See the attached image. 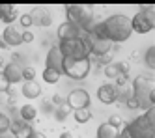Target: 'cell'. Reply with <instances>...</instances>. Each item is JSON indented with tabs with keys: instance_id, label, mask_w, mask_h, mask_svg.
Returning a JSON list of instances; mask_svg holds the SVG:
<instances>
[{
	"instance_id": "obj_1",
	"label": "cell",
	"mask_w": 155,
	"mask_h": 138,
	"mask_svg": "<svg viewBox=\"0 0 155 138\" xmlns=\"http://www.w3.org/2000/svg\"><path fill=\"white\" fill-rule=\"evenodd\" d=\"M103 26L107 32L108 43H124L131 38L133 28H131V17L124 13H114L103 21Z\"/></svg>"
},
{
	"instance_id": "obj_2",
	"label": "cell",
	"mask_w": 155,
	"mask_h": 138,
	"mask_svg": "<svg viewBox=\"0 0 155 138\" xmlns=\"http://www.w3.org/2000/svg\"><path fill=\"white\" fill-rule=\"evenodd\" d=\"M133 97L137 99L138 108L146 112L155 103V78L153 75H138L133 78Z\"/></svg>"
},
{
	"instance_id": "obj_3",
	"label": "cell",
	"mask_w": 155,
	"mask_h": 138,
	"mask_svg": "<svg viewBox=\"0 0 155 138\" xmlns=\"http://www.w3.org/2000/svg\"><path fill=\"white\" fill-rule=\"evenodd\" d=\"M65 17L68 22L79 26L82 34H88L94 26V9L90 6H82V4H71L65 6Z\"/></svg>"
},
{
	"instance_id": "obj_4",
	"label": "cell",
	"mask_w": 155,
	"mask_h": 138,
	"mask_svg": "<svg viewBox=\"0 0 155 138\" xmlns=\"http://www.w3.org/2000/svg\"><path fill=\"white\" fill-rule=\"evenodd\" d=\"M131 138H155V121L150 120L146 114H140L135 120L124 125Z\"/></svg>"
},
{
	"instance_id": "obj_5",
	"label": "cell",
	"mask_w": 155,
	"mask_h": 138,
	"mask_svg": "<svg viewBox=\"0 0 155 138\" xmlns=\"http://www.w3.org/2000/svg\"><path fill=\"white\" fill-rule=\"evenodd\" d=\"M92 69V60L84 58V60H68L64 58L62 62V75L69 77L71 80H84L90 75Z\"/></svg>"
},
{
	"instance_id": "obj_6",
	"label": "cell",
	"mask_w": 155,
	"mask_h": 138,
	"mask_svg": "<svg viewBox=\"0 0 155 138\" xmlns=\"http://www.w3.org/2000/svg\"><path fill=\"white\" fill-rule=\"evenodd\" d=\"M58 49L62 52L64 58L68 60H84V58H90L86 47L82 39H69V41H58Z\"/></svg>"
},
{
	"instance_id": "obj_7",
	"label": "cell",
	"mask_w": 155,
	"mask_h": 138,
	"mask_svg": "<svg viewBox=\"0 0 155 138\" xmlns=\"http://www.w3.org/2000/svg\"><path fill=\"white\" fill-rule=\"evenodd\" d=\"M155 19H153V6H150L148 9L142 8L138 13H135L131 17V28L137 34H150L153 30Z\"/></svg>"
},
{
	"instance_id": "obj_8",
	"label": "cell",
	"mask_w": 155,
	"mask_h": 138,
	"mask_svg": "<svg viewBox=\"0 0 155 138\" xmlns=\"http://www.w3.org/2000/svg\"><path fill=\"white\" fill-rule=\"evenodd\" d=\"M92 97L84 88H75L69 91V95L65 97V105L71 110H81V108H90Z\"/></svg>"
},
{
	"instance_id": "obj_9",
	"label": "cell",
	"mask_w": 155,
	"mask_h": 138,
	"mask_svg": "<svg viewBox=\"0 0 155 138\" xmlns=\"http://www.w3.org/2000/svg\"><path fill=\"white\" fill-rule=\"evenodd\" d=\"M114 88H116V101L127 103L133 97V86H131L129 77H118Z\"/></svg>"
},
{
	"instance_id": "obj_10",
	"label": "cell",
	"mask_w": 155,
	"mask_h": 138,
	"mask_svg": "<svg viewBox=\"0 0 155 138\" xmlns=\"http://www.w3.org/2000/svg\"><path fill=\"white\" fill-rule=\"evenodd\" d=\"M2 75L6 77L9 86L19 84V82H23V65H21L19 62H8L4 65V69H2Z\"/></svg>"
},
{
	"instance_id": "obj_11",
	"label": "cell",
	"mask_w": 155,
	"mask_h": 138,
	"mask_svg": "<svg viewBox=\"0 0 155 138\" xmlns=\"http://www.w3.org/2000/svg\"><path fill=\"white\" fill-rule=\"evenodd\" d=\"M30 17H32V22L38 26H43V28H49L52 25V15L49 13L47 8H41V6H36L34 9L30 11Z\"/></svg>"
},
{
	"instance_id": "obj_12",
	"label": "cell",
	"mask_w": 155,
	"mask_h": 138,
	"mask_svg": "<svg viewBox=\"0 0 155 138\" xmlns=\"http://www.w3.org/2000/svg\"><path fill=\"white\" fill-rule=\"evenodd\" d=\"M58 39L60 41H69V39H79L81 38V28L79 26H75V25H71V22H68V21H64L62 25L58 26Z\"/></svg>"
},
{
	"instance_id": "obj_13",
	"label": "cell",
	"mask_w": 155,
	"mask_h": 138,
	"mask_svg": "<svg viewBox=\"0 0 155 138\" xmlns=\"http://www.w3.org/2000/svg\"><path fill=\"white\" fill-rule=\"evenodd\" d=\"M9 131H12L13 138H30L32 133H34V127L23 120H13L12 125H9Z\"/></svg>"
},
{
	"instance_id": "obj_14",
	"label": "cell",
	"mask_w": 155,
	"mask_h": 138,
	"mask_svg": "<svg viewBox=\"0 0 155 138\" xmlns=\"http://www.w3.org/2000/svg\"><path fill=\"white\" fill-rule=\"evenodd\" d=\"M62 62H64V56L58 49V45L49 49L47 56H45V67H51V69H56V71H62Z\"/></svg>"
},
{
	"instance_id": "obj_15",
	"label": "cell",
	"mask_w": 155,
	"mask_h": 138,
	"mask_svg": "<svg viewBox=\"0 0 155 138\" xmlns=\"http://www.w3.org/2000/svg\"><path fill=\"white\" fill-rule=\"evenodd\" d=\"M97 99L103 103V105H112L116 103V88L114 84H101L97 88Z\"/></svg>"
},
{
	"instance_id": "obj_16",
	"label": "cell",
	"mask_w": 155,
	"mask_h": 138,
	"mask_svg": "<svg viewBox=\"0 0 155 138\" xmlns=\"http://www.w3.org/2000/svg\"><path fill=\"white\" fill-rule=\"evenodd\" d=\"M2 39L9 49L12 47H19V45H23V39H21V32L19 30H15L13 26H6L4 28V32H2Z\"/></svg>"
},
{
	"instance_id": "obj_17",
	"label": "cell",
	"mask_w": 155,
	"mask_h": 138,
	"mask_svg": "<svg viewBox=\"0 0 155 138\" xmlns=\"http://www.w3.org/2000/svg\"><path fill=\"white\" fill-rule=\"evenodd\" d=\"M19 19L17 8L12 4H0V21L6 22V26H13V21Z\"/></svg>"
},
{
	"instance_id": "obj_18",
	"label": "cell",
	"mask_w": 155,
	"mask_h": 138,
	"mask_svg": "<svg viewBox=\"0 0 155 138\" xmlns=\"http://www.w3.org/2000/svg\"><path fill=\"white\" fill-rule=\"evenodd\" d=\"M21 94L26 99H38L41 95V86L36 82V80H30V82H23L21 86Z\"/></svg>"
},
{
	"instance_id": "obj_19",
	"label": "cell",
	"mask_w": 155,
	"mask_h": 138,
	"mask_svg": "<svg viewBox=\"0 0 155 138\" xmlns=\"http://www.w3.org/2000/svg\"><path fill=\"white\" fill-rule=\"evenodd\" d=\"M120 127H114V125H110V123H101L97 127V134L95 138H120Z\"/></svg>"
},
{
	"instance_id": "obj_20",
	"label": "cell",
	"mask_w": 155,
	"mask_h": 138,
	"mask_svg": "<svg viewBox=\"0 0 155 138\" xmlns=\"http://www.w3.org/2000/svg\"><path fill=\"white\" fill-rule=\"evenodd\" d=\"M36 118H38V108L34 105H23L19 108V120L30 123V121H34Z\"/></svg>"
},
{
	"instance_id": "obj_21",
	"label": "cell",
	"mask_w": 155,
	"mask_h": 138,
	"mask_svg": "<svg viewBox=\"0 0 155 138\" xmlns=\"http://www.w3.org/2000/svg\"><path fill=\"white\" fill-rule=\"evenodd\" d=\"M60 77H62V71H56V69H51V67H45L41 73L43 82H47V84H56Z\"/></svg>"
},
{
	"instance_id": "obj_22",
	"label": "cell",
	"mask_w": 155,
	"mask_h": 138,
	"mask_svg": "<svg viewBox=\"0 0 155 138\" xmlns=\"http://www.w3.org/2000/svg\"><path fill=\"white\" fill-rule=\"evenodd\" d=\"M73 120L77 121V123H88L92 120V112H90V108H81V110H73Z\"/></svg>"
},
{
	"instance_id": "obj_23",
	"label": "cell",
	"mask_w": 155,
	"mask_h": 138,
	"mask_svg": "<svg viewBox=\"0 0 155 138\" xmlns=\"http://www.w3.org/2000/svg\"><path fill=\"white\" fill-rule=\"evenodd\" d=\"M52 114H54V118H56L58 121H65V118L71 114V108L65 105V103H62V105H56V107H54Z\"/></svg>"
},
{
	"instance_id": "obj_24",
	"label": "cell",
	"mask_w": 155,
	"mask_h": 138,
	"mask_svg": "<svg viewBox=\"0 0 155 138\" xmlns=\"http://www.w3.org/2000/svg\"><path fill=\"white\" fill-rule=\"evenodd\" d=\"M144 64H146L151 71L155 69V47H153V45H151V47H148L146 54H144Z\"/></svg>"
},
{
	"instance_id": "obj_25",
	"label": "cell",
	"mask_w": 155,
	"mask_h": 138,
	"mask_svg": "<svg viewBox=\"0 0 155 138\" xmlns=\"http://www.w3.org/2000/svg\"><path fill=\"white\" fill-rule=\"evenodd\" d=\"M103 73H105V77H108V78H118V77H121L120 71H118V64H116V62L105 65V67H103Z\"/></svg>"
},
{
	"instance_id": "obj_26",
	"label": "cell",
	"mask_w": 155,
	"mask_h": 138,
	"mask_svg": "<svg viewBox=\"0 0 155 138\" xmlns=\"http://www.w3.org/2000/svg\"><path fill=\"white\" fill-rule=\"evenodd\" d=\"M9 125H12L9 116H8V114H4V112H0V134L9 133Z\"/></svg>"
},
{
	"instance_id": "obj_27",
	"label": "cell",
	"mask_w": 155,
	"mask_h": 138,
	"mask_svg": "<svg viewBox=\"0 0 155 138\" xmlns=\"http://www.w3.org/2000/svg\"><path fill=\"white\" fill-rule=\"evenodd\" d=\"M36 77V69L34 67H23V82H30V80H34Z\"/></svg>"
},
{
	"instance_id": "obj_28",
	"label": "cell",
	"mask_w": 155,
	"mask_h": 138,
	"mask_svg": "<svg viewBox=\"0 0 155 138\" xmlns=\"http://www.w3.org/2000/svg\"><path fill=\"white\" fill-rule=\"evenodd\" d=\"M19 22H21V26H23L25 30H28L34 22H32V17H30V13H23V15H19Z\"/></svg>"
},
{
	"instance_id": "obj_29",
	"label": "cell",
	"mask_w": 155,
	"mask_h": 138,
	"mask_svg": "<svg viewBox=\"0 0 155 138\" xmlns=\"http://www.w3.org/2000/svg\"><path fill=\"white\" fill-rule=\"evenodd\" d=\"M108 64H112V56H110V54H103V56H99V58H97V65L99 67H105V65H108Z\"/></svg>"
},
{
	"instance_id": "obj_30",
	"label": "cell",
	"mask_w": 155,
	"mask_h": 138,
	"mask_svg": "<svg viewBox=\"0 0 155 138\" xmlns=\"http://www.w3.org/2000/svg\"><path fill=\"white\" fill-rule=\"evenodd\" d=\"M21 39H23V43H32L34 41V34L30 30H25V32H21Z\"/></svg>"
},
{
	"instance_id": "obj_31",
	"label": "cell",
	"mask_w": 155,
	"mask_h": 138,
	"mask_svg": "<svg viewBox=\"0 0 155 138\" xmlns=\"http://www.w3.org/2000/svg\"><path fill=\"white\" fill-rule=\"evenodd\" d=\"M107 123L114 125V127H120V129H121V125H124V121H121V118H120V116H110Z\"/></svg>"
},
{
	"instance_id": "obj_32",
	"label": "cell",
	"mask_w": 155,
	"mask_h": 138,
	"mask_svg": "<svg viewBox=\"0 0 155 138\" xmlns=\"http://www.w3.org/2000/svg\"><path fill=\"white\" fill-rule=\"evenodd\" d=\"M0 91H9V82L6 80V77L0 71Z\"/></svg>"
},
{
	"instance_id": "obj_33",
	"label": "cell",
	"mask_w": 155,
	"mask_h": 138,
	"mask_svg": "<svg viewBox=\"0 0 155 138\" xmlns=\"http://www.w3.org/2000/svg\"><path fill=\"white\" fill-rule=\"evenodd\" d=\"M125 107H127L129 110H137V108H138V103H137V99H135V97H131V99L125 103Z\"/></svg>"
},
{
	"instance_id": "obj_34",
	"label": "cell",
	"mask_w": 155,
	"mask_h": 138,
	"mask_svg": "<svg viewBox=\"0 0 155 138\" xmlns=\"http://www.w3.org/2000/svg\"><path fill=\"white\" fill-rule=\"evenodd\" d=\"M52 103H54V107H56V105H62V103H65V101H62L60 95H54V97H52Z\"/></svg>"
},
{
	"instance_id": "obj_35",
	"label": "cell",
	"mask_w": 155,
	"mask_h": 138,
	"mask_svg": "<svg viewBox=\"0 0 155 138\" xmlns=\"http://www.w3.org/2000/svg\"><path fill=\"white\" fill-rule=\"evenodd\" d=\"M30 138H47L45 134H43V133H39V131H34V133H32V136Z\"/></svg>"
},
{
	"instance_id": "obj_36",
	"label": "cell",
	"mask_w": 155,
	"mask_h": 138,
	"mask_svg": "<svg viewBox=\"0 0 155 138\" xmlns=\"http://www.w3.org/2000/svg\"><path fill=\"white\" fill-rule=\"evenodd\" d=\"M60 138H73V134H71L69 131H64V133L60 134Z\"/></svg>"
},
{
	"instance_id": "obj_37",
	"label": "cell",
	"mask_w": 155,
	"mask_h": 138,
	"mask_svg": "<svg viewBox=\"0 0 155 138\" xmlns=\"http://www.w3.org/2000/svg\"><path fill=\"white\" fill-rule=\"evenodd\" d=\"M8 62H6V58H4V56H0V69H4V65H6Z\"/></svg>"
},
{
	"instance_id": "obj_38",
	"label": "cell",
	"mask_w": 155,
	"mask_h": 138,
	"mask_svg": "<svg viewBox=\"0 0 155 138\" xmlns=\"http://www.w3.org/2000/svg\"><path fill=\"white\" fill-rule=\"evenodd\" d=\"M0 49H9V47H8V45H6L2 39H0Z\"/></svg>"
},
{
	"instance_id": "obj_39",
	"label": "cell",
	"mask_w": 155,
	"mask_h": 138,
	"mask_svg": "<svg viewBox=\"0 0 155 138\" xmlns=\"http://www.w3.org/2000/svg\"><path fill=\"white\" fill-rule=\"evenodd\" d=\"M0 138H9V136H6V134H0Z\"/></svg>"
}]
</instances>
